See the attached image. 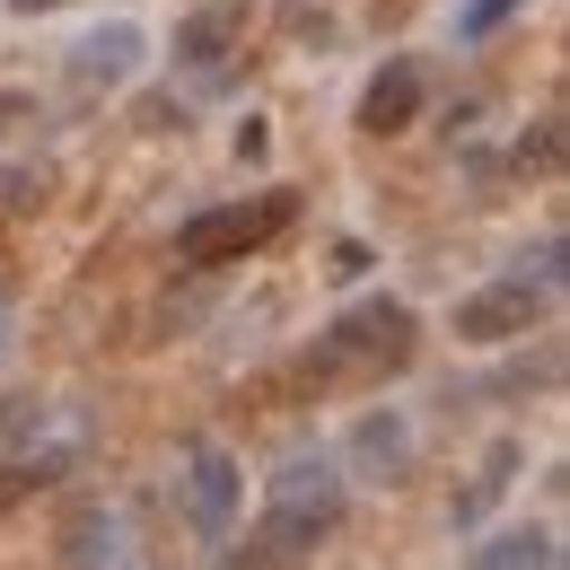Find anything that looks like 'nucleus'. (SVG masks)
Segmentation results:
<instances>
[{"label":"nucleus","instance_id":"f257e3e1","mask_svg":"<svg viewBox=\"0 0 570 570\" xmlns=\"http://www.w3.org/2000/svg\"><path fill=\"white\" fill-rule=\"evenodd\" d=\"M343 518H352V474H343V456L298 448V456H282V465L264 474V544H273L282 562H307L316 544H334Z\"/></svg>","mask_w":570,"mask_h":570},{"label":"nucleus","instance_id":"f03ea898","mask_svg":"<svg viewBox=\"0 0 570 570\" xmlns=\"http://www.w3.org/2000/svg\"><path fill=\"white\" fill-rule=\"evenodd\" d=\"M413 307L404 298H360V307H343L325 334H316V352H307V377H386V368H404L413 360Z\"/></svg>","mask_w":570,"mask_h":570},{"label":"nucleus","instance_id":"7ed1b4c3","mask_svg":"<svg viewBox=\"0 0 570 570\" xmlns=\"http://www.w3.org/2000/svg\"><path fill=\"white\" fill-rule=\"evenodd\" d=\"M298 203L289 194H255V203H219V212H194L176 228V264L185 273H219V264H246V255H264L273 237H282Z\"/></svg>","mask_w":570,"mask_h":570},{"label":"nucleus","instance_id":"20e7f679","mask_svg":"<svg viewBox=\"0 0 570 570\" xmlns=\"http://www.w3.org/2000/svg\"><path fill=\"white\" fill-rule=\"evenodd\" d=\"M176 509H185L194 544H228L237 509H246V465L219 439H185V456H176Z\"/></svg>","mask_w":570,"mask_h":570},{"label":"nucleus","instance_id":"39448f33","mask_svg":"<svg viewBox=\"0 0 570 570\" xmlns=\"http://www.w3.org/2000/svg\"><path fill=\"white\" fill-rule=\"evenodd\" d=\"M413 465H422V430H413V413L404 404H368L352 422V448H343V474H360V483H413Z\"/></svg>","mask_w":570,"mask_h":570},{"label":"nucleus","instance_id":"423d86ee","mask_svg":"<svg viewBox=\"0 0 570 570\" xmlns=\"http://www.w3.org/2000/svg\"><path fill=\"white\" fill-rule=\"evenodd\" d=\"M535 316H544V289L492 282V289H465V298H456L448 334H456V343H474V352H500V343H527V334H535Z\"/></svg>","mask_w":570,"mask_h":570},{"label":"nucleus","instance_id":"0eeeda50","mask_svg":"<svg viewBox=\"0 0 570 570\" xmlns=\"http://www.w3.org/2000/svg\"><path fill=\"white\" fill-rule=\"evenodd\" d=\"M149 71V27L141 18H106V27H88L71 45V79L79 88H97V97H115V88H132Z\"/></svg>","mask_w":570,"mask_h":570},{"label":"nucleus","instance_id":"6e6552de","mask_svg":"<svg viewBox=\"0 0 570 570\" xmlns=\"http://www.w3.org/2000/svg\"><path fill=\"white\" fill-rule=\"evenodd\" d=\"M422 97H430L422 62H413V53H395L386 71L360 88V132H368V141H395V132H413V124H422Z\"/></svg>","mask_w":570,"mask_h":570},{"label":"nucleus","instance_id":"1a4fd4ad","mask_svg":"<svg viewBox=\"0 0 570 570\" xmlns=\"http://www.w3.org/2000/svg\"><path fill=\"white\" fill-rule=\"evenodd\" d=\"M246 45V0H203L176 18V71H219Z\"/></svg>","mask_w":570,"mask_h":570},{"label":"nucleus","instance_id":"9d476101","mask_svg":"<svg viewBox=\"0 0 570 570\" xmlns=\"http://www.w3.org/2000/svg\"><path fill=\"white\" fill-rule=\"evenodd\" d=\"M465 570H562V535H553V527H535V518L492 527V535H474Z\"/></svg>","mask_w":570,"mask_h":570},{"label":"nucleus","instance_id":"9b49d317","mask_svg":"<svg viewBox=\"0 0 570 570\" xmlns=\"http://www.w3.org/2000/svg\"><path fill=\"white\" fill-rule=\"evenodd\" d=\"M71 562L79 570H132V527H124V509H79L71 518Z\"/></svg>","mask_w":570,"mask_h":570},{"label":"nucleus","instance_id":"f8f14e48","mask_svg":"<svg viewBox=\"0 0 570 570\" xmlns=\"http://www.w3.org/2000/svg\"><path fill=\"white\" fill-rule=\"evenodd\" d=\"M509 483H518V439H492V456H483V474H474L465 492L448 500V527H465V535H474V527H483V518L500 509V492H509Z\"/></svg>","mask_w":570,"mask_h":570},{"label":"nucleus","instance_id":"ddd939ff","mask_svg":"<svg viewBox=\"0 0 570 570\" xmlns=\"http://www.w3.org/2000/svg\"><path fill=\"white\" fill-rule=\"evenodd\" d=\"M53 203V167L45 158H9L0 167V219H36Z\"/></svg>","mask_w":570,"mask_h":570},{"label":"nucleus","instance_id":"4468645a","mask_svg":"<svg viewBox=\"0 0 570 570\" xmlns=\"http://www.w3.org/2000/svg\"><path fill=\"white\" fill-rule=\"evenodd\" d=\"M518 9H527V0H456V45H483V36H500Z\"/></svg>","mask_w":570,"mask_h":570},{"label":"nucleus","instance_id":"2eb2a0df","mask_svg":"<svg viewBox=\"0 0 570 570\" xmlns=\"http://www.w3.org/2000/svg\"><path fill=\"white\" fill-rule=\"evenodd\" d=\"M570 246H562V228H553V237H535V255H518V273H509V282H527V289H562V264Z\"/></svg>","mask_w":570,"mask_h":570},{"label":"nucleus","instance_id":"dca6fc26","mask_svg":"<svg viewBox=\"0 0 570 570\" xmlns=\"http://www.w3.org/2000/svg\"><path fill=\"white\" fill-rule=\"evenodd\" d=\"M562 167V115H544L527 141H518V176H553Z\"/></svg>","mask_w":570,"mask_h":570},{"label":"nucleus","instance_id":"f3484780","mask_svg":"<svg viewBox=\"0 0 570 570\" xmlns=\"http://www.w3.org/2000/svg\"><path fill=\"white\" fill-rule=\"evenodd\" d=\"M36 430H45V395H0V448H18Z\"/></svg>","mask_w":570,"mask_h":570},{"label":"nucleus","instance_id":"a211bd4d","mask_svg":"<svg viewBox=\"0 0 570 570\" xmlns=\"http://www.w3.org/2000/svg\"><path fill=\"white\" fill-rule=\"evenodd\" d=\"M237 158H246V167H264V158H273V124H264V115H246V124H237Z\"/></svg>","mask_w":570,"mask_h":570},{"label":"nucleus","instance_id":"6ab92c4d","mask_svg":"<svg viewBox=\"0 0 570 570\" xmlns=\"http://www.w3.org/2000/svg\"><path fill=\"white\" fill-rule=\"evenodd\" d=\"M368 264H377V255H368V246H360V237H343V246H334V264H325V273H334V282H368Z\"/></svg>","mask_w":570,"mask_h":570},{"label":"nucleus","instance_id":"aec40b11","mask_svg":"<svg viewBox=\"0 0 570 570\" xmlns=\"http://www.w3.org/2000/svg\"><path fill=\"white\" fill-rule=\"evenodd\" d=\"M27 115H36V97H27V88H0V141H9Z\"/></svg>","mask_w":570,"mask_h":570},{"label":"nucleus","instance_id":"412c9836","mask_svg":"<svg viewBox=\"0 0 570 570\" xmlns=\"http://www.w3.org/2000/svg\"><path fill=\"white\" fill-rule=\"evenodd\" d=\"M219 570H282V553H273V544H264V535H255V544H246V553H228V562Z\"/></svg>","mask_w":570,"mask_h":570},{"label":"nucleus","instance_id":"4be33fe9","mask_svg":"<svg viewBox=\"0 0 570 570\" xmlns=\"http://www.w3.org/2000/svg\"><path fill=\"white\" fill-rule=\"evenodd\" d=\"M18 18H53V9H79V0H9Z\"/></svg>","mask_w":570,"mask_h":570},{"label":"nucleus","instance_id":"5701e85b","mask_svg":"<svg viewBox=\"0 0 570 570\" xmlns=\"http://www.w3.org/2000/svg\"><path fill=\"white\" fill-rule=\"evenodd\" d=\"M9 352H18V334H9V307H0V360H9Z\"/></svg>","mask_w":570,"mask_h":570}]
</instances>
